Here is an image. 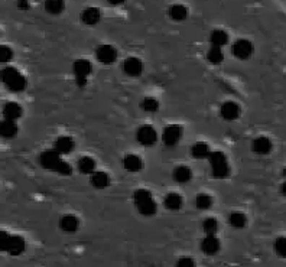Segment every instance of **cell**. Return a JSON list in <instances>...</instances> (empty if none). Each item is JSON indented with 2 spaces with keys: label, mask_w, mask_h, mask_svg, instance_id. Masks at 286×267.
<instances>
[{
  "label": "cell",
  "mask_w": 286,
  "mask_h": 267,
  "mask_svg": "<svg viewBox=\"0 0 286 267\" xmlns=\"http://www.w3.org/2000/svg\"><path fill=\"white\" fill-rule=\"evenodd\" d=\"M39 163L42 165V168L48 169V171H54L62 176H68L71 175L73 172V168L61 159V154L57 152L55 149L54 151H45L39 156Z\"/></svg>",
  "instance_id": "obj_1"
},
{
  "label": "cell",
  "mask_w": 286,
  "mask_h": 267,
  "mask_svg": "<svg viewBox=\"0 0 286 267\" xmlns=\"http://www.w3.org/2000/svg\"><path fill=\"white\" fill-rule=\"evenodd\" d=\"M0 79L1 82L13 93L23 91L26 87V78L22 76L16 68L13 67H6L0 71Z\"/></svg>",
  "instance_id": "obj_2"
},
{
  "label": "cell",
  "mask_w": 286,
  "mask_h": 267,
  "mask_svg": "<svg viewBox=\"0 0 286 267\" xmlns=\"http://www.w3.org/2000/svg\"><path fill=\"white\" fill-rule=\"evenodd\" d=\"M134 205L142 215H153L156 212V204L152 198V193L146 190H137L133 195Z\"/></svg>",
  "instance_id": "obj_3"
},
{
  "label": "cell",
  "mask_w": 286,
  "mask_h": 267,
  "mask_svg": "<svg viewBox=\"0 0 286 267\" xmlns=\"http://www.w3.org/2000/svg\"><path fill=\"white\" fill-rule=\"evenodd\" d=\"M210 163H211V172L214 178H227L230 173V166L227 162V157L221 152H211L210 156Z\"/></svg>",
  "instance_id": "obj_4"
},
{
  "label": "cell",
  "mask_w": 286,
  "mask_h": 267,
  "mask_svg": "<svg viewBox=\"0 0 286 267\" xmlns=\"http://www.w3.org/2000/svg\"><path fill=\"white\" fill-rule=\"evenodd\" d=\"M91 64L87 59H78L74 62V76H76V81L77 84L82 87L87 84V78L91 74Z\"/></svg>",
  "instance_id": "obj_5"
},
{
  "label": "cell",
  "mask_w": 286,
  "mask_h": 267,
  "mask_svg": "<svg viewBox=\"0 0 286 267\" xmlns=\"http://www.w3.org/2000/svg\"><path fill=\"white\" fill-rule=\"evenodd\" d=\"M95 57L97 59L104 64V65H110L116 61L117 58V52L116 49L112 46V45H100L97 49H95Z\"/></svg>",
  "instance_id": "obj_6"
},
{
  "label": "cell",
  "mask_w": 286,
  "mask_h": 267,
  "mask_svg": "<svg viewBox=\"0 0 286 267\" xmlns=\"http://www.w3.org/2000/svg\"><path fill=\"white\" fill-rule=\"evenodd\" d=\"M136 139L143 146H152L156 142L158 136H156V132L152 126H142V127H139V130L136 133Z\"/></svg>",
  "instance_id": "obj_7"
},
{
  "label": "cell",
  "mask_w": 286,
  "mask_h": 267,
  "mask_svg": "<svg viewBox=\"0 0 286 267\" xmlns=\"http://www.w3.org/2000/svg\"><path fill=\"white\" fill-rule=\"evenodd\" d=\"M181 136H182V129L176 124H171L165 127L164 133H162V140L166 146H173L179 142Z\"/></svg>",
  "instance_id": "obj_8"
},
{
  "label": "cell",
  "mask_w": 286,
  "mask_h": 267,
  "mask_svg": "<svg viewBox=\"0 0 286 267\" xmlns=\"http://www.w3.org/2000/svg\"><path fill=\"white\" fill-rule=\"evenodd\" d=\"M25 247H26V243H25V240L20 235H10L7 247H6V251L10 256H19V254H22L25 251Z\"/></svg>",
  "instance_id": "obj_9"
},
{
  "label": "cell",
  "mask_w": 286,
  "mask_h": 267,
  "mask_svg": "<svg viewBox=\"0 0 286 267\" xmlns=\"http://www.w3.org/2000/svg\"><path fill=\"white\" fill-rule=\"evenodd\" d=\"M123 71L130 76H137L142 74L143 71V64L139 58H127L124 62H123Z\"/></svg>",
  "instance_id": "obj_10"
},
{
  "label": "cell",
  "mask_w": 286,
  "mask_h": 267,
  "mask_svg": "<svg viewBox=\"0 0 286 267\" xmlns=\"http://www.w3.org/2000/svg\"><path fill=\"white\" fill-rule=\"evenodd\" d=\"M253 52V46L248 40L240 39L233 45V54L234 57H237L239 59H247Z\"/></svg>",
  "instance_id": "obj_11"
},
{
  "label": "cell",
  "mask_w": 286,
  "mask_h": 267,
  "mask_svg": "<svg viewBox=\"0 0 286 267\" xmlns=\"http://www.w3.org/2000/svg\"><path fill=\"white\" fill-rule=\"evenodd\" d=\"M18 134V126L15 120H1L0 121V136L4 139H12Z\"/></svg>",
  "instance_id": "obj_12"
},
{
  "label": "cell",
  "mask_w": 286,
  "mask_h": 267,
  "mask_svg": "<svg viewBox=\"0 0 286 267\" xmlns=\"http://www.w3.org/2000/svg\"><path fill=\"white\" fill-rule=\"evenodd\" d=\"M123 166L129 172H139L143 168V162L136 154H126L123 157Z\"/></svg>",
  "instance_id": "obj_13"
},
{
  "label": "cell",
  "mask_w": 286,
  "mask_h": 267,
  "mask_svg": "<svg viewBox=\"0 0 286 267\" xmlns=\"http://www.w3.org/2000/svg\"><path fill=\"white\" fill-rule=\"evenodd\" d=\"M220 114H221L223 118H226V120H236L239 117V114H240V109H239V106L236 103L227 101V103H224L221 106Z\"/></svg>",
  "instance_id": "obj_14"
},
{
  "label": "cell",
  "mask_w": 286,
  "mask_h": 267,
  "mask_svg": "<svg viewBox=\"0 0 286 267\" xmlns=\"http://www.w3.org/2000/svg\"><path fill=\"white\" fill-rule=\"evenodd\" d=\"M100 18H101V13L97 7H87L81 13V20L85 25H95L98 23Z\"/></svg>",
  "instance_id": "obj_15"
},
{
  "label": "cell",
  "mask_w": 286,
  "mask_h": 267,
  "mask_svg": "<svg viewBox=\"0 0 286 267\" xmlns=\"http://www.w3.org/2000/svg\"><path fill=\"white\" fill-rule=\"evenodd\" d=\"M201 248L205 254L212 256L220 250V241L215 238V235H207L201 243Z\"/></svg>",
  "instance_id": "obj_16"
},
{
  "label": "cell",
  "mask_w": 286,
  "mask_h": 267,
  "mask_svg": "<svg viewBox=\"0 0 286 267\" xmlns=\"http://www.w3.org/2000/svg\"><path fill=\"white\" fill-rule=\"evenodd\" d=\"M3 115L7 120H15L16 121L22 115V107L18 103H13V101L6 103L4 107H3Z\"/></svg>",
  "instance_id": "obj_17"
},
{
  "label": "cell",
  "mask_w": 286,
  "mask_h": 267,
  "mask_svg": "<svg viewBox=\"0 0 286 267\" xmlns=\"http://www.w3.org/2000/svg\"><path fill=\"white\" fill-rule=\"evenodd\" d=\"M74 149V140L68 136H61L57 139L55 142V151L59 153V154H65V153H70Z\"/></svg>",
  "instance_id": "obj_18"
},
{
  "label": "cell",
  "mask_w": 286,
  "mask_h": 267,
  "mask_svg": "<svg viewBox=\"0 0 286 267\" xmlns=\"http://www.w3.org/2000/svg\"><path fill=\"white\" fill-rule=\"evenodd\" d=\"M90 181H91V185L94 188H97V190H103V188H106L110 184V178H109V175L106 172H95L94 171L91 173Z\"/></svg>",
  "instance_id": "obj_19"
},
{
  "label": "cell",
  "mask_w": 286,
  "mask_h": 267,
  "mask_svg": "<svg viewBox=\"0 0 286 267\" xmlns=\"http://www.w3.org/2000/svg\"><path fill=\"white\" fill-rule=\"evenodd\" d=\"M78 226H80V223H78V220L74 215H65L59 221V227H61L62 231H65V232H74V231H77Z\"/></svg>",
  "instance_id": "obj_20"
},
{
  "label": "cell",
  "mask_w": 286,
  "mask_h": 267,
  "mask_svg": "<svg viewBox=\"0 0 286 267\" xmlns=\"http://www.w3.org/2000/svg\"><path fill=\"white\" fill-rule=\"evenodd\" d=\"M191 178H192V172L187 166H178L173 171V179L179 184H187L191 181Z\"/></svg>",
  "instance_id": "obj_21"
},
{
  "label": "cell",
  "mask_w": 286,
  "mask_h": 267,
  "mask_svg": "<svg viewBox=\"0 0 286 267\" xmlns=\"http://www.w3.org/2000/svg\"><path fill=\"white\" fill-rule=\"evenodd\" d=\"M165 207L171 211H176L182 207V196L178 193H168L164 199Z\"/></svg>",
  "instance_id": "obj_22"
},
{
  "label": "cell",
  "mask_w": 286,
  "mask_h": 267,
  "mask_svg": "<svg viewBox=\"0 0 286 267\" xmlns=\"http://www.w3.org/2000/svg\"><path fill=\"white\" fill-rule=\"evenodd\" d=\"M187 15H188V10H187V7L182 6V4H173V6H171V9H169V16H171L172 20L181 22V20L187 19Z\"/></svg>",
  "instance_id": "obj_23"
},
{
  "label": "cell",
  "mask_w": 286,
  "mask_h": 267,
  "mask_svg": "<svg viewBox=\"0 0 286 267\" xmlns=\"http://www.w3.org/2000/svg\"><path fill=\"white\" fill-rule=\"evenodd\" d=\"M78 171L84 173V175H88V173H93L94 171H95V162L91 159V157H88V156H84L81 157L80 160H78Z\"/></svg>",
  "instance_id": "obj_24"
},
{
  "label": "cell",
  "mask_w": 286,
  "mask_h": 267,
  "mask_svg": "<svg viewBox=\"0 0 286 267\" xmlns=\"http://www.w3.org/2000/svg\"><path fill=\"white\" fill-rule=\"evenodd\" d=\"M65 7L64 0H45V10L51 15H59Z\"/></svg>",
  "instance_id": "obj_25"
},
{
  "label": "cell",
  "mask_w": 286,
  "mask_h": 267,
  "mask_svg": "<svg viewBox=\"0 0 286 267\" xmlns=\"http://www.w3.org/2000/svg\"><path fill=\"white\" fill-rule=\"evenodd\" d=\"M191 153H192V156L195 157V159H205V157H208L210 156V148H208V145L204 143V142H198V143H195L192 148H191Z\"/></svg>",
  "instance_id": "obj_26"
},
{
  "label": "cell",
  "mask_w": 286,
  "mask_h": 267,
  "mask_svg": "<svg viewBox=\"0 0 286 267\" xmlns=\"http://www.w3.org/2000/svg\"><path fill=\"white\" fill-rule=\"evenodd\" d=\"M210 40H211L212 46H220L221 48L223 45H226L229 42V35H227V32H224L221 29H217L211 34Z\"/></svg>",
  "instance_id": "obj_27"
},
{
  "label": "cell",
  "mask_w": 286,
  "mask_h": 267,
  "mask_svg": "<svg viewBox=\"0 0 286 267\" xmlns=\"http://www.w3.org/2000/svg\"><path fill=\"white\" fill-rule=\"evenodd\" d=\"M207 58H208V61H210L211 64H215V65L220 64V62L223 61V58H224L221 48H220V46H211V49H210L208 54H207Z\"/></svg>",
  "instance_id": "obj_28"
},
{
  "label": "cell",
  "mask_w": 286,
  "mask_h": 267,
  "mask_svg": "<svg viewBox=\"0 0 286 267\" xmlns=\"http://www.w3.org/2000/svg\"><path fill=\"white\" fill-rule=\"evenodd\" d=\"M253 149L257 153H267L270 151V142L265 137H259L253 142Z\"/></svg>",
  "instance_id": "obj_29"
},
{
  "label": "cell",
  "mask_w": 286,
  "mask_h": 267,
  "mask_svg": "<svg viewBox=\"0 0 286 267\" xmlns=\"http://www.w3.org/2000/svg\"><path fill=\"white\" fill-rule=\"evenodd\" d=\"M195 204H197L198 210H208L212 205V198L207 193H200V195H197Z\"/></svg>",
  "instance_id": "obj_30"
},
{
  "label": "cell",
  "mask_w": 286,
  "mask_h": 267,
  "mask_svg": "<svg viewBox=\"0 0 286 267\" xmlns=\"http://www.w3.org/2000/svg\"><path fill=\"white\" fill-rule=\"evenodd\" d=\"M230 224L234 229H242L246 224V215L243 212H233L230 215Z\"/></svg>",
  "instance_id": "obj_31"
},
{
  "label": "cell",
  "mask_w": 286,
  "mask_h": 267,
  "mask_svg": "<svg viewBox=\"0 0 286 267\" xmlns=\"http://www.w3.org/2000/svg\"><path fill=\"white\" fill-rule=\"evenodd\" d=\"M203 229L207 235H215V232L218 229V221L215 218H207L203 224Z\"/></svg>",
  "instance_id": "obj_32"
},
{
  "label": "cell",
  "mask_w": 286,
  "mask_h": 267,
  "mask_svg": "<svg viewBox=\"0 0 286 267\" xmlns=\"http://www.w3.org/2000/svg\"><path fill=\"white\" fill-rule=\"evenodd\" d=\"M142 107H143L145 112L153 113V112H158L159 103H158V100H155V98H152V97H148V98H145V100L142 101Z\"/></svg>",
  "instance_id": "obj_33"
},
{
  "label": "cell",
  "mask_w": 286,
  "mask_h": 267,
  "mask_svg": "<svg viewBox=\"0 0 286 267\" xmlns=\"http://www.w3.org/2000/svg\"><path fill=\"white\" fill-rule=\"evenodd\" d=\"M12 58H13V51L6 45H0V64H6Z\"/></svg>",
  "instance_id": "obj_34"
},
{
  "label": "cell",
  "mask_w": 286,
  "mask_h": 267,
  "mask_svg": "<svg viewBox=\"0 0 286 267\" xmlns=\"http://www.w3.org/2000/svg\"><path fill=\"white\" fill-rule=\"evenodd\" d=\"M9 234L6 231H0V251H6L7 243H9Z\"/></svg>",
  "instance_id": "obj_35"
},
{
  "label": "cell",
  "mask_w": 286,
  "mask_h": 267,
  "mask_svg": "<svg viewBox=\"0 0 286 267\" xmlns=\"http://www.w3.org/2000/svg\"><path fill=\"white\" fill-rule=\"evenodd\" d=\"M276 248L282 256H286V240H279L276 244Z\"/></svg>",
  "instance_id": "obj_36"
},
{
  "label": "cell",
  "mask_w": 286,
  "mask_h": 267,
  "mask_svg": "<svg viewBox=\"0 0 286 267\" xmlns=\"http://www.w3.org/2000/svg\"><path fill=\"white\" fill-rule=\"evenodd\" d=\"M192 265H194L192 260L188 259V257H182V259L178 262V266H192Z\"/></svg>",
  "instance_id": "obj_37"
},
{
  "label": "cell",
  "mask_w": 286,
  "mask_h": 267,
  "mask_svg": "<svg viewBox=\"0 0 286 267\" xmlns=\"http://www.w3.org/2000/svg\"><path fill=\"white\" fill-rule=\"evenodd\" d=\"M18 7H19L20 10H28V9H29V1H28V0H19V1H18Z\"/></svg>",
  "instance_id": "obj_38"
},
{
  "label": "cell",
  "mask_w": 286,
  "mask_h": 267,
  "mask_svg": "<svg viewBox=\"0 0 286 267\" xmlns=\"http://www.w3.org/2000/svg\"><path fill=\"white\" fill-rule=\"evenodd\" d=\"M109 3L113 4V6H120L124 3V0H109Z\"/></svg>",
  "instance_id": "obj_39"
}]
</instances>
